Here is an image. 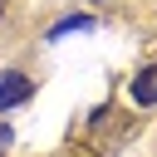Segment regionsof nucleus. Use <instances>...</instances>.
<instances>
[{"label":"nucleus","instance_id":"f257e3e1","mask_svg":"<svg viewBox=\"0 0 157 157\" xmlns=\"http://www.w3.org/2000/svg\"><path fill=\"white\" fill-rule=\"evenodd\" d=\"M29 93H34V83H29L25 74H5V78H0V113H5V108H20Z\"/></svg>","mask_w":157,"mask_h":157},{"label":"nucleus","instance_id":"f03ea898","mask_svg":"<svg viewBox=\"0 0 157 157\" xmlns=\"http://www.w3.org/2000/svg\"><path fill=\"white\" fill-rule=\"evenodd\" d=\"M132 103H142V108H152V103H157V64H152V69H142V74L132 78Z\"/></svg>","mask_w":157,"mask_h":157},{"label":"nucleus","instance_id":"7ed1b4c3","mask_svg":"<svg viewBox=\"0 0 157 157\" xmlns=\"http://www.w3.org/2000/svg\"><path fill=\"white\" fill-rule=\"evenodd\" d=\"M74 29H93V20H88V15H69V20H59V25L49 29V39H64V34H74Z\"/></svg>","mask_w":157,"mask_h":157},{"label":"nucleus","instance_id":"20e7f679","mask_svg":"<svg viewBox=\"0 0 157 157\" xmlns=\"http://www.w3.org/2000/svg\"><path fill=\"white\" fill-rule=\"evenodd\" d=\"M5 147H10V128L0 123V152H5Z\"/></svg>","mask_w":157,"mask_h":157}]
</instances>
